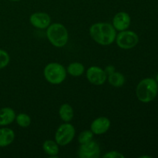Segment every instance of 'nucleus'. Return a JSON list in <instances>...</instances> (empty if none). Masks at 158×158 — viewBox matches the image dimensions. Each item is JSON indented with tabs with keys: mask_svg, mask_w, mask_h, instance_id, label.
Segmentation results:
<instances>
[{
	"mask_svg": "<svg viewBox=\"0 0 158 158\" xmlns=\"http://www.w3.org/2000/svg\"><path fill=\"white\" fill-rule=\"evenodd\" d=\"M155 80H156V81H157V83H158V73L157 74V76H156V79H155Z\"/></svg>",
	"mask_w": 158,
	"mask_h": 158,
	"instance_id": "23",
	"label": "nucleus"
},
{
	"mask_svg": "<svg viewBox=\"0 0 158 158\" xmlns=\"http://www.w3.org/2000/svg\"><path fill=\"white\" fill-rule=\"evenodd\" d=\"M131 19L128 13L120 12L114 15L113 19V26L117 31H123L127 29L131 26Z\"/></svg>",
	"mask_w": 158,
	"mask_h": 158,
	"instance_id": "11",
	"label": "nucleus"
},
{
	"mask_svg": "<svg viewBox=\"0 0 158 158\" xmlns=\"http://www.w3.org/2000/svg\"><path fill=\"white\" fill-rule=\"evenodd\" d=\"M43 151L51 157H56L59 154V144L52 140H46L43 144Z\"/></svg>",
	"mask_w": 158,
	"mask_h": 158,
	"instance_id": "15",
	"label": "nucleus"
},
{
	"mask_svg": "<svg viewBox=\"0 0 158 158\" xmlns=\"http://www.w3.org/2000/svg\"><path fill=\"white\" fill-rule=\"evenodd\" d=\"M115 40L120 49H131L137 46L139 42V37L136 32L126 29L117 34Z\"/></svg>",
	"mask_w": 158,
	"mask_h": 158,
	"instance_id": "6",
	"label": "nucleus"
},
{
	"mask_svg": "<svg viewBox=\"0 0 158 158\" xmlns=\"http://www.w3.org/2000/svg\"><path fill=\"white\" fill-rule=\"evenodd\" d=\"M29 22L37 29H46L51 23L50 16L46 12H35L29 17Z\"/></svg>",
	"mask_w": 158,
	"mask_h": 158,
	"instance_id": "9",
	"label": "nucleus"
},
{
	"mask_svg": "<svg viewBox=\"0 0 158 158\" xmlns=\"http://www.w3.org/2000/svg\"><path fill=\"white\" fill-rule=\"evenodd\" d=\"M110 127V120L105 117L95 119L90 125V131L96 135H102L107 132Z\"/></svg>",
	"mask_w": 158,
	"mask_h": 158,
	"instance_id": "10",
	"label": "nucleus"
},
{
	"mask_svg": "<svg viewBox=\"0 0 158 158\" xmlns=\"http://www.w3.org/2000/svg\"><path fill=\"white\" fill-rule=\"evenodd\" d=\"M100 146L93 140L88 143L81 144L78 151V156L80 158H97L100 157Z\"/></svg>",
	"mask_w": 158,
	"mask_h": 158,
	"instance_id": "8",
	"label": "nucleus"
},
{
	"mask_svg": "<svg viewBox=\"0 0 158 158\" xmlns=\"http://www.w3.org/2000/svg\"><path fill=\"white\" fill-rule=\"evenodd\" d=\"M94 138V133L91 131H84L80 133L78 137V142L80 144L88 143Z\"/></svg>",
	"mask_w": 158,
	"mask_h": 158,
	"instance_id": "19",
	"label": "nucleus"
},
{
	"mask_svg": "<svg viewBox=\"0 0 158 158\" xmlns=\"http://www.w3.org/2000/svg\"><path fill=\"white\" fill-rule=\"evenodd\" d=\"M86 78L91 84L101 86L106 82L107 76L102 68L94 66L86 70Z\"/></svg>",
	"mask_w": 158,
	"mask_h": 158,
	"instance_id": "7",
	"label": "nucleus"
},
{
	"mask_svg": "<svg viewBox=\"0 0 158 158\" xmlns=\"http://www.w3.org/2000/svg\"><path fill=\"white\" fill-rule=\"evenodd\" d=\"M10 61V56L6 51L0 49V69L6 67Z\"/></svg>",
	"mask_w": 158,
	"mask_h": 158,
	"instance_id": "20",
	"label": "nucleus"
},
{
	"mask_svg": "<svg viewBox=\"0 0 158 158\" xmlns=\"http://www.w3.org/2000/svg\"><path fill=\"white\" fill-rule=\"evenodd\" d=\"M150 157V156H142V157Z\"/></svg>",
	"mask_w": 158,
	"mask_h": 158,
	"instance_id": "25",
	"label": "nucleus"
},
{
	"mask_svg": "<svg viewBox=\"0 0 158 158\" xmlns=\"http://www.w3.org/2000/svg\"><path fill=\"white\" fill-rule=\"evenodd\" d=\"M15 122L19 127L23 128L28 127L31 123V118L28 114L21 113L15 116Z\"/></svg>",
	"mask_w": 158,
	"mask_h": 158,
	"instance_id": "18",
	"label": "nucleus"
},
{
	"mask_svg": "<svg viewBox=\"0 0 158 158\" xmlns=\"http://www.w3.org/2000/svg\"><path fill=\"white\" fill-rule=\"evenodd\" d=\"M59 115L60 117L66 123L71 121L73 118L74 113L72 106L68 103H64L62 105L59 110Z\"/></svg>",
	"mask_w": 158,
	"mask_h": 158,
	"instance_id": "14",
	"label": "nucleus"
},
{
	"mask_svg": "<svg viewBox=\"0 0 158 158\" xmlns=\"http://www.w3.org/2000/svg\"><path fill=\"white\" fill-rule=\"evenodd\" d=\"M44 77L46 81L51 84H60L66 77V70L64 66L58 63H50L44 68Z\"/></svg>",
	"mask_w": 158,
	"mask_h": 158,
	"instance_id": "4",
	"label": "nucleus"
},
{
	"mask_svg": "<svg viewBox=\"0 0 158 158\" xmlns=\"http://www.w3.org/2000/svg\"><path fill=\"white\" fill-rule=\"evenodd\" d=\"M46 37L55 47L61 48L66 46L69 39L66 28L63 24L56 23L46 28Z\"/></svg>",
	"mask_w": 158,
	"mask_h": 158,
	"instance_id": "3",
	"label": "nucleus"
},
{
	"mask_svg": "<svg viewBox=\"0 0 158 158\" xmlns=\"http://www.w3.org/2000/svg\"><path fill=\"white\" fill-rule=\"evenodd\" d=\"M89 35L97 43L101 46H108L115 41L117 30L113 25L107 23H97L89 28Z\"/></svg>",
	"mask_w": 158,
	"mask_h": 158,
	"instance_id": "1",
	"label": "nucleus"
},
{
	"mask_svg": "<svg viewBox=\"0 0 158 158\" xmlns=\"http://www.w3.org/2000/svg\"><path fill=\"white\" fill-rule=\"evenodd\" d=\"M9 1H12V2H19V1H21V0H9Z\"/></svg>",
	"mask_w": 158,
	"mask_h": 158,
	"instance_id": "24",
	"label": "nucleus"
},
{
	"mask_svg": "<svg viewBox=\"0 0 158 158\" xmlns=\"http://www.w3.org/2000/svg\"><path fill=\"white\" fill-rule=\"evenodd\" d=\"M104 158H124V155L121 154V153L118 152V151H112L107 152L103 155Z\"/></svg>",
	"mask_w": 158,
	"mask_h": 158,
	"instance_id": "21",
	"label": "nucleus"
},
{
	"mask_svg": "<svg viewBox=\"0 0 158 158\" xmlns=\"http://www.w3.org/2000/svg\"><path fill=\"white\" fill-rule=\"evenodd\" d=\"M158 94V83L155 79L145 78L140 80L136 88V95L140 102L150 103L156 98Z\"/></svg>",
	"mask_w": 158,
	"mask_h": 158,
	"instance_id": "2",
	"label": "nucleus"
},
{
	"mask_svg": "<svg viewBox=\"0 0 158 158\" xmlns=\"http://www.w3.org/2000/svg\"><path fill=\"white\" fill-rule=\"evenodd\" d=\"M15 113L11 107L0 109V126H7L12 123L15 119Z\"/></svg>",
	"mask_w": 158,
	"mask_h": 158,
	"instance_id": "12",
	"label": "nucleus"
},
{
	"mask_svg": "<svg viewBox=\"0 0 158 158\" xmlns=\"http://www.w3.org/2000/svg\"><path fill=\"white\" fill-rule=\"evenodd\" d=\"M106 80H108L110 84L114 87H120L125 83L124 76L120 72H116V71L107 76Z\"/></svg>",
	"mask_w": 158,
	"mask_h": 158,
	"instance_id": "16",
	"label": "nucleus"
},
{
	"mask_svg": "<svg viewBox=\"0 0 158 158\" xmlns=\"http://www.w3.org/2000/svg\"><path fill=\"white\" fill-rule=\"evenodd\" d=\"M15 139V133L10 128H0V148L9 146Z\"/></svg>",
	"mask_w": 158,
	"mask_h": 158,
	"instance_id": "13",
	"label": "nucleus"
},
{
	"mask_svg": "<svg viewBox=\"0 0 158 158\" xmlns=\"http://www.w3.org/2000/svg\"><path fill=\"white\" fill-rule=\"evenodd\" d=\"M76 134V130L72 124L68 123H63L57 129L55 134L56 142L60 146H66L69 144L73 140Z\"/></svg>",
	"mask_w": 158,
	"mask_h": 158,
	"instance_id": "5",
	"label": "nucleus"
},
{
	"mask_svg": "<svg viewBox=\"0 0 158 158\" xmlns=\"http://www.w3.org/2000/svg\"><path fill=\"white\" fill-rule=\"evenodd\" d=\"M105 73H106V76H109L110 74L113 73L114 72H115V67L114 66H107L106 67V69H104Z\"/></svg>",
	"mask_w": 158,
	"mask_h": 158,
	"instance_id": "22",
	"label": "nucleus"
},
{
	"mask_svg": "<svg viewBox=\"0 0 158 158\" xmlns=\"http://www.w3.org/2000/svg\"><path fill=\"white\" fill-rule=\"evenodd\" d=\"M84 71V66L78 62L70 63L67 67V73L72 77H80L81 75H83Z\"/></svg>",
	"mask_w": 158,
	"mask_h": 158,
	"instance_id": "17",
	"label": "nucleus"
}]
</instances>
